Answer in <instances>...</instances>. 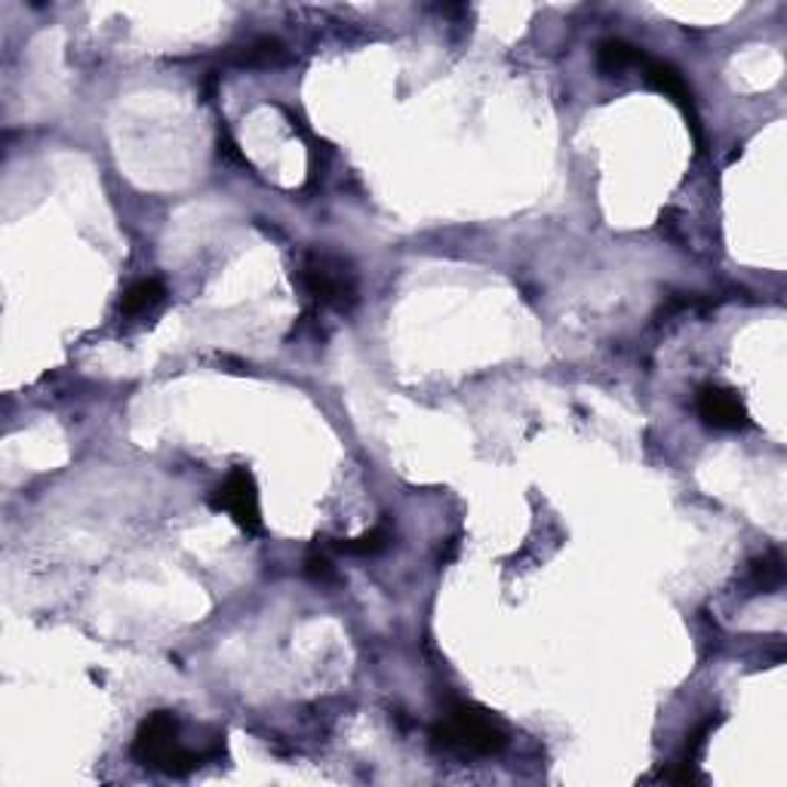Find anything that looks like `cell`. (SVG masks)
<instances>
[{"mask_svg": "<svg viewBox=\"0 0 787 787\" xmlns=\"http://www.w3.org/2000/svg\"><path fill=\"white\" fill-rule=\"evenodd\" d=\"M391 530L381 523V526H376V530H369L364 532L361 539H345V542H333V551H339V554H348V557H376V554H381V551H388V545H391Z\"/></svg>", "mask_w": 787, "mask_h": 787, "instance_id": "obj_9", "label": "cell"}, {"mask_svg": "<svg viewBox=\"0 0 787 787\" xmlns=\"http://www.w3.org/2000/svg\"><path fill=\"white\" fill-rule=\"evenodd\" d=\"M643 49H636L628 41H603L597 46V71L603 77H621L628 68H640L643 62Z\"/></svg>", "mask_w": 787, "mask_h": 787, "instance_id": "obj_7", "label": "cell"}, {"mask_svg": "<svg viewBox=\"0 0 787 787\" xmlns=\"http://www.w3.org/2000/svg\"><path fill=\"white\" fill-rule=\"evenodd\" d=\"M640 71H643V77H646V84H650L652 90L665 92L667 99H674V102L683 108V114L689 118L692 130L698 133L696 111H692V92H689L686 77H683L680 71L674 68V65H667V62H658V59H650V56H643V62H640Z\"/></svg>", "mask_w": 787, "mask_h": 787, "instance_id": "obj_6", "label": "cell"}, {"mask_svg": "<svg viewBox=\"0 0 787 787\" xmlns=\"http://www.w3.org/2000/svg\"><path fill=\"white\" fill-rule=\"evenodd\" d=\"M237 65H246V68H268V65H280V62H287V49L280 41H274V37H262V41H253V44H246L234 56Z\"/></svg>", "mask_w": 787, "mask_h": 787, "instance_id": "obj_10", "label": "cell"}, {"mask_svg": "<svg viewBox=\"0 0 787 787\" xmlns=\"http://www.w3.org/2000/svg\"><path fill=\"white\" fill-rule=\"evenodd\" d=\"M434 742L458 757H492L508 744L505 729L474 705H455L450 717L434 729Z\"/></svg>", "mask_w": 787, "mask_h": 787, "instance_id": "obj_2", "label": "cell"}, {"mask_svg": "<svg viewBox=\"0 0 787 787\" xmlns=\"http://www.w3.org/2000/svg\"><path fill=\"white\" fill-rule=\"evenodd\" d=\"M785 578V569H782V561L778 557H769V561L754 563V588L757 590H773L782 585Z\"/></svg>", "mask_w": 787, "mask_h": 787, "instance_id": "obj_11", "label": "cell"}, {"mask_svg": "<svg viewBox=\"0 0 787 787\" xmlns=\"http://www.w3.org/2000/svg\"><path fill=\"white\" fill-rule=\"evenodd\" d=\"M210 505L215 511H225L243 532H262V511H258V489L253 474L246 468H234L228 480L212 492Z\"/></svg>", "mask_w": 787, "mask_h": 787, "instance_id": "obj_4", "label": "cell"}, {"mask_svg": "<svg viewBox=\"0 0 787 787\" xmlns=\"http://www.w3.org/2000/svg\"><path fill=\"white\" fill-rule=\"evenodd\" d=\"M304 566H308V576H311V578H330V576H333V563H330V557H326V554H318V551H314V554L308 557V563H304Z\"/></svg>", "mask_w": 787, "mask_h": 787, "instance_id": "obj_12", "label": "cell"}, {"mask_svg": "<svg viewBox=\"0 0 787 787\" xmlns=\"http://www.w3.org/2000/svg\"><path fill=\"white\" fill-rule=\"evenodd\" d=\"M698 415L705 419V424L720 428V431H739L747 424V409H744L742 397L729 388H717V385H705L698 391Z\"/></svg>", "mask_w": 787, "mask_h": 787, "instance_id": "obj_5", "label": "cell"}, {"mask_svg": "<svg viewBox=\"0 0 787 787\" xmlns=\"http://www.w3.org/2000/svg\"><path fill=\"white\" fill-rule=\"evenodd\" d=\"M164 296H167V289H164V284H160L157 277L138 280V284H133V287L123 292V318H145V314H152L154 308L164 302Z\"/></svg>", "mask_w": 787, "mask_h": 787, "instance_id": "obj_8", "label": "cell"}, {"mask_svg": "<svg viewBox=\"0 0 787 787\" xmlns=\"http://www.w3.org/2000/svg\"><path fill=\"white\" fill-rule=\"evenodd\" d=\"M133 757L142 766L167 775L195 773L197 766H200V760H203L195 751L182 747V742H179V720L169 711L152 713L138 727L136 742H133Z\"/></svg>", "mask_w": 787, "mask_h": 787, "instance_id": "obj_1", "label": "cell"}, {"mask_svg": "<svg viewBox=\"0 0 787 787\" xmlns=\"http://www.w3.org/2000/svg\"><path fill=\"white\" fill-rule=\"evenodd\" d=\"M299 284L311 299L339 311H348L357 302V277L351 262L335 253H308L299 268Z\"/></svg>", "mask_w": 787, "mask_h": 787, "instance_id": "obj_3", "label": "cell"}]
</instances>
